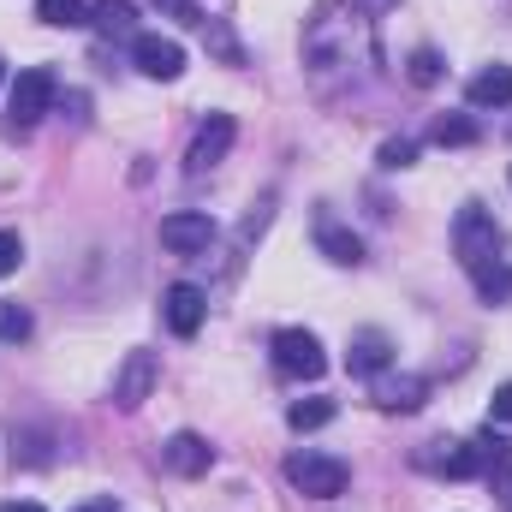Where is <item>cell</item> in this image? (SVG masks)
Wrapping results in <instances>:
<instances>
[{
  "instance_id": "obj_1",
  "label": "cell",
  "mask_w": 512,
  "mask_h": 512,
  "mask_svg": "<svg viewBox=\"0 0 512 512\" xmlns=\"http://www.w3.org/2000/svg\"><path fill=\"white\" fill-rule=\"evenodd\" d=\"M352 42H358V30H352V18H346V0H322L316 18L304 24V60L328 78V72L352 66Z\"/></svg>"
},
{
  "instance_id": "obj_14",
  "label": "cell",
  "mask_w": 512,
  "mask_h": 512,
  "mask_svg": "<svg viewBox=\"0 0 512 512\" xmlns=\"http://www.w3.org/2000/svg\"><path fill=\"white\" fill-rule=\"evenodd\" d=\"M387 358H393L387 334H382V328H364V334L352 340V352H346V370H352V376H382Z\"/></svg>"
},
{
  "instance_id": "obj_5",
  "label": "cell",
  "mask_w": 512,
  "mask_h": 512,
  "mask_svg": "<svg viewBox=\"0 0 512 512\" xmlns=\"http://www.w3.org/2000/svg\"><path fill=\"white\" fill-rule=\"evenodd\" d=\"M54 96H60V78L48 72V66H30V72H18L12 78V96H6V114H12V126H36L42 114H54Z\"/></svg>"
},
{
  "instance_id": "obj_3",
  "label": "cell",
  "mask_w": 512,
  "mask_h": 512,
  "mask_svg": "<svg viewBox=\"0 0 512 512\" xmlns=\"http://www.w3.org/2000/svg\"><path fill=\"white\" fill-rule=\"evenodd\" d=\"M501 245H507V233H501V221L483 209V203H465L459 215H453V251L459 262L477 274V268H489V262H501Z\"/></svg>"
},
{
  "instance_id": "obj_31",
  "label": "cell",
  "mask_w": 512,
  "mask_h": 512,
  "mask_svg": "<svg viewBox=\"0 0 512 512\" xmlns=\"http://www.w3.org/2000/svg\"><path fill=\"white\" fill-rule=\"evenodd\" d=\"M364 6H370V12H387V6H393V0H364Z\"/></svg>"
},
{
  "instance_id": "obj_30",
  "label": "cell",
  "mask_w": 512,
  "mask_h": 512,
  "mask_svg": "<svg viewBox=\"0 0 512 512\" xmlns=\"http://www.w3.org/2000/svg\"><path fill=\"white\" fill-rule=\"evenodd\" d=\"M6 512H42V507H36V501H12Z\"/></svg>"
},
{
  "instance_id": "obj_9",
  "label": "cell",
  "mask_w": 512,
  "mask_h": 512,
  "mask_svg": "<svg viewBox=\"0 0 512 512\" xmlns=\"http://www.w3.org/2000/svg\"><path fill=\"white\" fill-rule=\"evenodd\" d=\"M155 382H161V358L155 352H126V364L114 370V405L120 411H137L155 393Z\"/></svg>"
},
{
  "instance_id": "obj_7",
  "label": "cell",
  "mask_w": 512,
  "mask_h": 512,
  "mask_svg": "<svg viewBox=\"0 0 512 512\" xmlns=\"http://www.w3.org/2000/svg\"><path fill=\"white\" fill-rule=\"evenodd\" d=\"M233 137H239V120H233V114H209V120L197 126V137H191V149H185V173L203 179L209 167H221L227 149H233Z\"/></svg>"
},
{
  "instance_id": "obj_4",
  "label": "cell",
  "mask_w": 512,
  "mask_h": 512,
  "mask_svg": "<svg viewBox=\"0 0 512 512\" xmlns=\"http://www.w3.org/2000/svg\"><path fill=\"white\" fill-rule=\"evenodd\" d=\"M286 483L298 495H310V501H340L352 471H346V459H328V453H292L286 459Z\"/></svg>"
},
{
  "instance_id": "obj_22",
  "label": "cell",
  "mask_w": 512,
  "mask_h": 512,
  "mask_svg": "<svg viewBox=\"0 0 512 512\" xmlns=\"http://www.w3.org/2000/svg\"><path fill=\"white\" fill-rule=\"evenodd\" d=\"M477 292H483V304H507V298H512V268H507V262L477 268Z\"/></svg>"
},
{
  "instance_id": "obj_33",
  "label": "cell",
  "mask_w": 512,
  "mask_h": 512,
  "mask_svg": "<svg viewBox=\"0 0 512 512\" xmlns=\"http://www.w3.org/2000/svg\"><path fill=\"white\" fill-rule=\"evenodd\" d=\"M0 78H6V60H0Z\"/></svg>"
},
{
  "instance_id": "obj_6",
  "label": "cell",
  "mask_w": 512,
  "mask_h": 512,
  "mask_svg": "<svg viewBox=\"0 0 512 512\" xmlns=\"http://www.w3.org/2000/svg\"><path fill=\"white\" fill-rule=\"evenodd\" d=\"M268 352H274V370H280V376H298V382H316V376L328 370L322 340H316L310 328H280V334L268 340Z\"/></svg>"
},
{
  "instance_id": "obj_25",
  "label": "cell",
  "mask_w": 512,
  "mask_h": 512,
  "mask_svg": "<svg viewBox=\"0 0 512 512\" xmlns=\"http://www.w3.org/2000/svg\"><path fill=\"white\" fill-rule=\"evenodd\" d=\"M155 12H173V18L191 24V30H203V18H209V12H197V0H155Z\"/></svg>"
},
{
  "instance_id": "obj_11",
  "label": "cell",
  "mask_w": 512,
  "mask_h": 512,
  "mask_svg": "<svg viewBox=\"0 0 512 512\" xmlns=\"http://www.w3.org/2000/svg\"><path fill=\"white\" fill-rule=\"evenodd\" d=\"M161 316H167V328H173L179 340H191V334L203 328V316H209V292H203V286H191V280H179V286H167Z\"/></svg>"
},
{
  "instance_id": "obj_10",
  "label": "cell",
  "mask_w": 512,
  "mask_h": 512,
  "mask_svg": "<svg viewBox=\"0 0 512 512\" xmlns=\"http://www.w3.org/2000/svg\"><path fill=\"white\" fill-rule=\"evenodd\" d=\"M161 245L173 256H197L215 245V221L203 209H179V215H161Z\"/></svg>"
},
{
  "instance_id": "obj_29",
  "label": "cell",
  "mask_w": 512,
  "mask_h": 512,
  "mask_svg": "<svg viewBox=\"0 0 512 512\" xmlns=\"http://www.w3.org/2000/svg\"><path fill=\"white\" fill-rule=\"evenodd\" d=\"M78 512H120V501H114V495H96V501H84Z\"/></svg>"
},
{
  "instance_id": "obj_16",
  "label": "cell",
  "mask_w": 512,
  "mask_h": 512,
  "mask_svg": "<svg viewBox=\"0 0 512 512\" xmlns=\"http://www.w3.org/2000/svg\"><path fill=\"white\" fill-rule=\"evenodd\" d=\"M423 399H429V382L423 376H382L376 382V405L382 411H417Z\"/></svg>"
},
{
  "instance_id": "obj_17",
  "label": "cell",
  "mask_w": 512,
  "mask_h": 512,
  "mask_svg": "<svg viewBox=\"0 0 512 512\" xmlns=\"http://www.w3.org/2000/svg\"><path fill=\"white\" fill-rule=\"evenodd\" d=\"M316 245H322L328 262H340V268H358V262H364V239H358V233H346V227H334V221H322V227H316Z\"/></svg>"
},
{
  "instance_id": "obj_23",
  "label": "cell",
  "mask_w": 512,
  "mask_h": 512,
  "mask_svg": "<svg viewBox=\"0 0 512 512\" xmlns=\"http://www.w3.org/2000/svg\"><path fill=\"white\" fill-rule=\"evenodd\" d=\"M30 328H36V322H30V310H24V304H12V298H0V340H6V346H18V340H30Z\"/></svg>"
},
{
  "instance_id": "obj_2",
  "label": "cell",
  "mask_w": 512,
  "mask_h": 512,
  "mask_svg": "<svg viewBox=\"0 0 512 512\" xmlns=\"http://www.w3.org/2000/svg\"><path fill=\"white\" fill-rule=\"evenodd\" d=\"M507 459V441L489 429V435H477V441H429L423 453H417V465L423 471H435V477H483V471H495Z\"/></svg>"
},
{
  "instance_id": "obj_32",
  "label": "cell",
  "mask_w": 512,
  "mask_h": 512,
  "mask_svg": "<svg viewBox=\"0 0 512 512\" xmlns=\"http://www.w3.org/2000/svg\"><path fill=\"white\" fill-rule=\"evenodd\" d=\"M507 512H512V477H507Z\"/></svg>"
},
{
  "instance_id": "obj_12",
  "label": "cell",
  "mask_w": 512,
  "mask_h": 512,
  "mask_svg": "<svg viewBox=\"0 0 512 512\" xmlns=\"http://www.w3.org/2000/svg\"><path fill=\"white\" fill-rule=\"evenodd\" d=\"M161 459H167V471H179V477H203L209 465H215V447L203 441V435H191V429H179L167 447H161Z\"/></svg>"
},
{
  "instance_id": "obj_27",
  "label": "cell",
  "mask_w": 512,
  "mask_h": 512,
  "mask_svg": "<svg viewBox=\"0 0 512 512\" xmlns=\"http://www.w3.org/2000/svg\"><path fill=\"white\" fill-rule=\"evenodd\" d=\"M18 262H24V239L18 233H0V274H12Z\"/></svg>"
},
{
  "instance_id": "obj_8",
  "label": "cell",
  "mask_w": 512,
  "mask_h": 512,
  "mask_svg": "<svg viewBox=\"0 0 512 512\" xmlns=\"http://www.w3.org/2000/svg\"><path fill=\"white\" fill-rule=\"evenodd\" d=\"M131 60H137L143 78H161V84H173L185 72V48L173 36H155V30H137L131 36Z\"/></svg>"
},
{
  "instance_id": "obj_20",
  "label": "cell",
  "mask_w": 512,
  "mask_h": 512,
  "mask_svg": "<svg viewBox=\"0 0 512 512\" xmlns=\"http://www.w3.org/2000/svg\"><path fill=\"white\" fill-rule=\"evenodd\" d=\"M203 42H209V54H215V60H227V66H245V48L233 42L227 18H203Z\"/></svg>"
},
{
  "instance_id": "obj_21",
  "label": "cell",
  "mask_w": 512,
  "mask_h": 512,
  "mask_svg": "<svg viewBox=\"0 0 512 512\" xmlns=\"http://www.w3.org/2000/svg\"><path fill=\"white\" fill-rule=\"evenodd\" d=\"M441 149H465V143H477L483 131H477V120H465V114H447V120H435V131H429Z\"/></svg>"
},
{
  "instance_id": "obj_19",
  "label": "cell",
  "mask_w": 512,
  "mask_h": 512,
  "mask_svg": "<svg viewBox=\"0 0 512 512\" xmlns=\"http://www.w3.org/2000/svg\"><path fill=\"white\" fill-rule=\"evenodd\" d=\"M334 411H340L334 399H292V405H286V423H292V429H328Z\"/></svg>"
},
{
  "instance_id": "obj_13",
  "label": "cell",
  "mask_w": 512,
  "mask_h": 512,
  "mask_svg": "<svg viewBox=\"0 0 512 512\" xmlns=\"http://www.w3.org/2000/svg\"><path fill=\"white\" fill-rule=\"evenodd\" d=\"M465 102L471 108H512V66H483L465 84Z\"/></svg>"
},
{
  "instance_id": "obj_24",
  "label": "cell",
  "mask_w": 512,
  "mask_h": 512,
  "mask_svg": "<svg viewBox=\"0 0 512 512\" xmlns=\"http://www.w3.org/2000/svg\"><path fill=\"white\" fill-rule=\"evenodd\" d=\"M405 78H411L417 90H435V84H441V54H435V48H417L411 66H405Z\"/></svg>"
},
{
  "instance_id": "obj_18",
  "label": "cell",
  "mask_w": 512,
  "mask_h": 512,
  "mask_svg": "<svg viewBox=\"0 0 512 512\" xmlns=\"http://www.w3.org/2000/svg\"><path fill=\"white\" fill-rule=\"evenodd\" d=\"M36 18L54 30H84L90 24V0H36Z\"/></svg>"
},
{
  "instance_id": "obj_26",
  "label": "cell",
  "mask_w": 512,
  "mask_h": 512,
  "mask_svg": "<svg viewBox=\"0 0 512 512\" xmlns=\"http://www.w3.org/2000/svg\"><path fill=\"white\" fill-rule=\"evenodd\" d=\"M417 161V143L411 137H393V143H382V167H411Z\"/></svg>"
},
{
  "instance_id": "obj_28",
  "label": "cell",
  "mask_w": 512,
  "mask_h": 512,
  "mask_svg": "<svg viewBox=\"0 0 512 512\" xmlns=\"http://www.w3.org/2000/svg\"><path fill=\"white\" fill-rule=\"evenodd\" d=\"M489 423H512V382L495 387V399H489Z\"/></svg>"
},
{
  "instance_id": "obj_15",
  "label": "cell",
  "mask_w": 512,
  "mask_h": 512,
  "mask_svg": "<svg viewBox=\"0 0 512 512\" xmlns=\"http://www.w3.org/2000/svg\"><path fill=\"white\" fill-rule=\"evenodd\" d=\"M90 24H96L108 42H131V36H137V6H131V0H96V6H90Z\"/></svg>"
}]
</instances>
